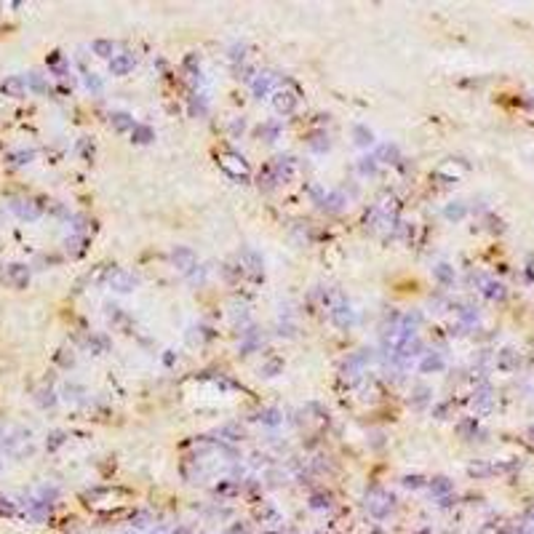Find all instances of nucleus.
Wrapping results in <instances>:
<instances>
[{
    "instance_id": "1",
    "label": "nucleus",
    "mask_w": 534,
    "mask_h": 534,
    "mask_svg": "<svg viewBox=\"0 0 534 534\" xmlns=\"http://www.w3.org/2000/svg\"><path fill=\"white\" fill-rule=\"evenodd\" d=\"M219 168H222L225 174H230L232 179H238V182H246L248 179L246 160L240 158V155H235V153H222V155H219Z\"/></svg>"
},
{
    "instance_id": "2",
    "label": "nucleus",
    "mask_w": 534,
    "mask_h": 534,
    "mask_svg": "<svg viewBox=\"0 0 534 534\" xmlns=\"http://www.w3.org/2000/svg\"><path fill=\"white\" fill-rule=\"evenodd\" d=\"M369 510L374 513L377 518H384L390 510H393V505H395V497L393 494H387V491H380V489H372V494H369Z\"/></svg>"
},
{
    "instance_id": "3",
    "label": "nucleus",
    "mask_w": 534,
    "mask_h": 534,
    "mask_svg": "<svg viewBox=\"0 0 534 534\" xmlns=\"http://www.w3.org/2000/svg\"><path fill=\"white\" fill-rule=\"evenodd\" d=\"M297 104H299V96H297L294 88H281V91H275L273 107H275L278 115H291V112L297 110Z\"/></svg>"
},
{
    "instance_id": "4",
    "label": "nucleus",
    "mask_w": 534,
    "mask_h": 534,
    "mask_svg": "<svg viewBox=\"0 0 534 534\" xmlns=\"http://www.w3.org/2000/svg\"><path fill=\"white\" fill-rule=\"evenodd\" d=\"M273 168H275V179L278 182H291L299 174V163H297V158H291V155H286V158L281 155V158L273 163Z\"/></svg>"
},
{
    "instance_id": "5",
    "label": "nucleus",
    "mask_w": 534,
    "mask_h": 534,
    "mask_svg": "<svg viewBox=\"0 0 534 534\" xmlns=\"http://www.w3.org/2000/svg\"><path fill=\"white\" fill-rule=\"evenodd\" d=\"M171 259H174V265L179 267V270H184V273H190V270L198 265L195 251H192V248H187V246H176L174 251H171Z\"/></svg>"
},
{
    "instance_id": "6",
    "label": "nucleus",
    "mask_w": 534,
    "mask_h": 534,
    "mask_svg": "<svg viewBox=\"0 0 534 534\" xmlns=\"http://www.w3.org/2000/svg\"><path fill=\"white\" fill-rule=\"evenodd\" d=\"M467 171V163H462V160H446L444 166H438L436 168V176L438 179H449V182H454V179H459L462 174Z\"/></svg>"
},
{
    "instance_id": "7",
    "label": "nucleus",
    "mask_w": 534,
    "mask_h": 534,
    "mask_svg": "<svg viewBox=\"0 0 534 534\" xmlns=\"http://www.w3.org/2000/svg\"><path fill=\"white\" fill-rule=\"evenodd\" d=\"M273 85H275V75L273 73H259L251 80V91H254L256 99H262V96H267L270 91H273Z\"/></svg>"
},
{
    "instance_id": "8",
    "label": "nucleus",
    "mask_w": 534,
    "mask_h": 534,
    "mask_svg": "<svg viewBox=\"0 0 534 534\" xmlns=\"http://www.w3.org/2000/svg\"><path fill=\"white\" fill-rule=\"evenodd\" d=\"M134 64H137L134 54H115L110 59V70H112V75H128L134 70Z\"/></svg>"
},
{
    "instance_id": "9",
    "label": "nucleus",
    "mask_w": 534,
    "mask_h": 534,
    "mask_svg": "<svg viewBox=\"0 0 534 534\" xmlns=\"http://www.w3.org/2000/svg\"><path fill=\"white\" fill-rule=\"evenodd\" d=\"M110 283H112V289H118V291H134L137 283H139V278L134 273H112Z\"/></svg>"
},
{
    "instance_id": "10",
    "label": "nucleus",
    "mask_w": 534,
    "mask_h": 534,
    "mask_svg": "<svg viewBox=\"0 0 534 534\" xmlns=\"http://www.w3.org/2000/svg\"><path fill=\"white\" fill-rule=\"evenodd\" d=\"M331 320L339 326V329H347V326L353 323V310H350V305H345V302L334 305V307H331Z\"/></svg>"
},
{
    "instance_id": "11",
    "label": "nucleus",
    "mask_w": 534,
    "mask_h": 534,
    "mask_svg": "<svg viewBox=\"0 0 534 534\" xmlns=\"http://www.w3.org/2000/svg\"><path fill=\"white\" fill-rule=\"evenodd\" d=\"M518 366H521V355L516 350H502L497 355V369H500V372H516Z\"/></svg>"
},
{
    "instance_id": "12",
    "label": "nucleus",
    "mask_w": 534,
    "mask_h": 534,
    "mask_svg": "<svg viewBox=\"0 0 534 534\" xmlns=\"http://www.w3.org/2000/svg\"><path fill=\"white\" fill-rule=\"evenodd\" d=\"M478 283H481V291L486 299H505V286L497 281H491V278H483L478 275Z\"/></svg>"
},
{
    "instance_id": "13",
    "label": "nucleus",
    "mask_w": 534,
    "mask_h": 534,
    "mask_svg": "<svg viewBox=\"0 0 534 534\" xmlns=\"http://www.w3.org/2000/svg\"><path fill=\"white\" fill-rule=\"evenodd\" d=\"M419 372L422 374H433V372H444V358L438 353H427L422 363H419Z\"/></svg>"
},
{
    "instance_id": "14",
    "label": "nucleus",
    "mask_w": 534,
    "mask_h": 534,
    "mask_svg": "<svg viewBox=\"0 0 534 534\" xmlns=\"http://www.w3.org/2000/svg\"><path fill=\"white\" fill-rule=\"evenodd\" d=\"M110 123H112L115 131H134V126H137V123H134V118L126 115V112H112Z\"/></svg>"
},
{
    "instance_id": "15",
    "label": "nucleus",
    "mask_w": 534,
    "mask_h": 534,
    "mask_svg": "<svg viewBox=\"0 0 534 534\" xmlns=\"http://www.w3.org/2000/svg\"><path fill=\"white\" fill-rule=\"evenodd\" d=\"M153 139H155V134H153V128H150V126H142V123L134 126L131 142H137V145H147V142H153Z\"/></svg>"
},
{
    "instance_id": "16",
    "label": "nucleus",
    "mask_w": 534,
    "mask_h": 534,
    "mask_svg": "<svg viewBox=\"0 0 534 534\" xmlns=\"http://www.w3.org/2000/svg\"><path fill=\"white\" fill-rule=\"evenodd\" d=\"M475 409L478 411H491V390H489V384H483V387L475 393Z\"/></svg>"
},
{
    "instance_id": "17",
    "label": "nucleus",
    "mask_w": 534,
    "mask_h": 534,
    "mask_svg": "<svg viewBox=\"0 0 534 534\" xmlns=\"http://www.w3.org/2000/svg\"><path fill=\"white\" fill-rule=\"evenodd\" d=\"M353 137H355V145L358 147H369L374 142V134L369 131L366 126H353Z\"/></svg>"
},
{
    "instance_id": "18",
    "label": "nucleus",
    "mask_w": 534,
    "mask_h": 534,
    "mask_svg": "<svg viewBox=\"0 0 534 534\" xmlns=\"http://www.w3.org/2000/svg\"><path fill=\"white\" fill-rule=\"evenodd\" d=\"M452 489H454V483L449 481V478H444V475H438V478L430 481V491H433V494H438V497H446Z\"/></svg>"
},
{
    "instance_id": "19",
    "label": "nucleus",
    "mask_w": 534,
    "mask_h": 534,
    "mask_svg": "<svg viewBox=\"0 0 534 534\" xmlns=\"http://www.w3.org/2000/svg\"><path fill=\"white\" fill-rule=\"evenodd\" d=\"M377 160H384V163H398L401 160V153H398L395 145H384L380 153H377Z\"/></svg>"
},
{
    "instance_id": "20",
    "label": "nucleus",
    "mask_w": 534,
    "mask_h": 534,
    "mask_svg": "<svg viewBox=\"0 0 534 534\" xmlns=\"http://www.w3.org/2000/svg\"><path fill=\"white\" fill-rule=\"evenodd\" d=\"M433 273H436V278L444 283V286H452V283H454V267L452 265H438Z\"/></svg>"
},
{
    "instance_id": "21",
    "label": "nucleus",
    "mask_w": 534,
    "mask_h": 534,
    "mask_svg": "<svg viewBox=\"0 0 534 534\" xmlns=\"http://www.w3.org/2000/svg\"><path fill=\"white\" fill-rule=\"evenodd\" d=\"M3 91L11 96H21L24 94V80H21V77H8V80L3 83Z\"/></svg>"
},
{
    "instance_id": "22",
    "label": "nucleus",
    "mask_w": 534,
    "mask_h": 534,
    "mask_svg": "<svg viewBox=\"0 0 534 534\" xmlns=\"http://www.w3.org/2000/svg\"><path fill=\"white\" fill-rule=\"evenodd\" d=\"M470 475H475V478H483V475H491L494 473V465H489V462H473V465L467 467Z\"/></svg>"
},
{
    "instance_id": "23",
    "label": "nucleus",
    "mask_w": 534,
    "mask_h": 534,
    "mask_svg": "<svg viewBox=\"0 0 534 534\" xmlns=\"http://www.w3.org/2000/svg\"><path fill=\"white\" fill-rule=\"evenodd\" d=\"M275 182H278V179H275V168H273V166H265V168L259 171V187L270 190Z\"/></svg>"
},
{
    "instance_id": "24",
    "label": "nucleus",
    "mask_w": 534,
    "mask_h": 534,
    "mask_svg": "<svg viewBox=\"0 0 534 534\" xmlns=\"http://www.w3.org/2000/svg\"><path fill=\"white\" fill-rule=\"evenodd\" d=\"M94 54H99V56H112L115 54V43L112 40H94Z\"/></svg>"
},
{
    "instance_id": "25",
    "label": "nucleus",
    "mask_w": 534,
    "mask_h": 534,
    "mask_svg": "<svg viewBox=\"0 0 534 534\" xmlns=\"http://www.w3.org/2000/svg\"><path fill=\"white\" fill-rule=\"evenodd\" d=\"M475 430H478V422H475V419H465V422L457 425V433L462 438H470V436L475 438Z\"/></svg>"
},
{
    "instance_id": "26",
    "label": "nucleus",
    "mask_w": 534,
    "mask_h": 534,
    "mask_svg": "<svg viewBox=\"0 0 534 534\" xmlns=\"http://www.w3.org/2000/svg\"><path fill=\"white\" fill-rule=\"evenodd\" d=\"M465 211H467V209H465V206H462L459 201H457V203H449L446 209H444L446 219H454V222H457V219H462V217H465Z\"/></svg>"
},
{
    "instance_id": "27",
    "label": "nucleus",
    "mask_w": 534,
    "mask_h": 534,
    "mask_svg": "<svg viewBox=\"0 0 534 534\" xmlns=\"http://www.w3.org/2000/svg\"><path fill=\"white\" fill-rule=\"evenodd\" d=\"M310 508H315V510L331 508V497H329V494H312V497H310Z\"/></svg>"
},
{
    "instance_id": "28",
    "label": "nucleus",
    "mask_w": 534,
    "mask_h": 534,
    "mask_svg": "<svg viewBox=\"0 0 534 534\" xmlns=\"http://www.w3.org/2000/svg\"><path fill=\"white\" fill-rule=\"evenodd\" d=\"M256 134H259L265 142H275V139H278V126L265 123V126H259V131H256Z\"/></svg>"
},
{
    "instance_id": "29",
    "label": "nucleus",
    "mask_w": 534,
    "mask_h": 534,
    "mask_svg": "<svg viewBox=\"0 0 534 534\" xmlns=\"http://www.w3.org/2000/svg\"><path fill=\"white\" fill-rule=\"evenodd\" d=\"M342 203H345V198H342L339 192H329V195L323 198V206H329L331 211H339V209H342Z\"/></svg>"
},
{
    "instance_id": "30",
    "label": "nucleus",
    "mask_w": 534,
    "mask_h": 534,
    "mask_svg": "<svg viewBox=\"0 0 534 534\" xmlns=\"http://www.w3.org/2000/svg\"><path fill=\"white\" fill-rule=\"evenodd\" d=\"M259 422H265V425H278V422H281V414H278L275 409H267V411H262V414H259Z\"/></svg>"
},
{
    "instance_id": "31",
    "label": "nucleus",
    "mask_w": 534,
    "mask_h": 534,
    "mask_svg": "<svg viewBox=\"0 0 534 534\" xmlns=\"http://www.w3.org/2000/svg\"><path fill=\"white\" fill-rule=\"evenodd\" d=\"M283 369V361H267L265 366H262V374H267V377H275V372H281Z\"/></svg>"
},
{
    "instance_id": "32",
    "label": "nucleus",
    "mask_w": 534,
    "mask_h": 534,
    "mask_svg": "<svg viewBox=\"0 0 534 534\" xmlns=\"http://www.w3.org/2000/svg\"><path fill=\"white\" fill-rule=\"evenodd\" d=\"M403 486L406 489H419V486H425V478H422V475H406Z\"/></svg>"
},
{
    "instance_id": "33",
    "label": "nucleus",
    "mask_w": 534,
    "mask_h": 534,
    "mask_svg": "<svg viewBox=\"0 0 534 534\" xmlns=\"http://www.w3.org/2000/svg\"><path fill=\"white\" fill-rule=\"evenodd\" d=\"M427 395H430V390L425 387V384H419V387H414V406H422L427 401Z\"/></svg>"
},
{
    "instance_id": "34",
    "label": "nucleus",
    "mask_w": 534,
    "mask_h": 534,
    "mask_svg": "<svg viewBox=\"0 0 534 534\" xmlns=\"http://www.w3.org/2000/svg\"><path fill=\"white\" fill-rule=\"evenodd\" d=\"M374 168H377V155H369V158L361 160V171H363V174H374Z\"/></svg>"
},
{
    "instance_id": "35",
    "label": "nucleus",
    "mask_w": 534,
    "mask_h": 534,
    "mask_svg": "<svg viewBox=\"0 0 534 534\" xmlns=\"http://www.w3.org/2000/svg\"><path fill=\"white\" fill-rule=\"evenodd\" d=\"M11 275H13V281H16L19 286H21V283H27V275H30V273H27L24 267H19V265H16V270H13Z\"/></svg>"
},
{
    "instance_id": "36",
    "label": "nucleus",
    "mask_w": 534,
    "mask_h": 534,
    "mask_svg": "<svg viewBox=\"0 0 534 534\" xmlns=\"http://www.w3.org/2000/svg\"><path fill=\"white\" fill-rule=\"evenodd\" d=\"M312 139H323V134H315ZM310 147H312V150H318V153H320V150H326V147H329V142H310Z\"/></svg>"
},
{
    "instance_id": "37",
    "label": "nucleus",
    "mask_w": 534,
    "mask_h": 534,
    "mask_svg": "<svg viewBox=\"0 0 534 534\" xmlns=\"http://www.w3.org/2000/svg\"><path fill=\"white\" fill-rule=\"evenodd\" d=\"M446 411H449V406L441 403V406H436V409H433V414H436L438 419H446Z\"/></svg>"
},
{
    "instance_id": "38",
    "label": "nucleus",
    "mask_w": 534,
    "mask_h": 534,
    "mask_svg": "<svg viewBox=\"0 0 534 534\" xmlns=\"http://www.w3.org/2000/svg\"><path fill=\"white\" fill-rule=\"evenodd\" d=\"M0 513H13V505H8V500L0 497Z\"/></svg>"
},
{
    "instance_id": "39",
    "label": "nucleus",
    "mask_w": 534,
    "mask_h": 534,
    "mask_svg": "<svg viewBox=\"0 0 534 534\" xmlns=\"http://www.w3.org/2000/svg\"><path fill=\"white\" fill-rule=\"evenodd\" d=\"M481 534H497V526H483Z\"/></svg>"
},
{
    "instance_id": "40",
    "label": "nucleus",
    "mask_w": 534,
    "mask_h": 534,
    "mask_svg": "<svg viewBox=\"0 0 534 534\" xmlns=\"http://www.w3.org/2000/svg\"><path fill=\"white\" fill-rule=\"evenodd\" d=\"M270 534H273V532H270Z\"/></svg>"
}]
</instances>
